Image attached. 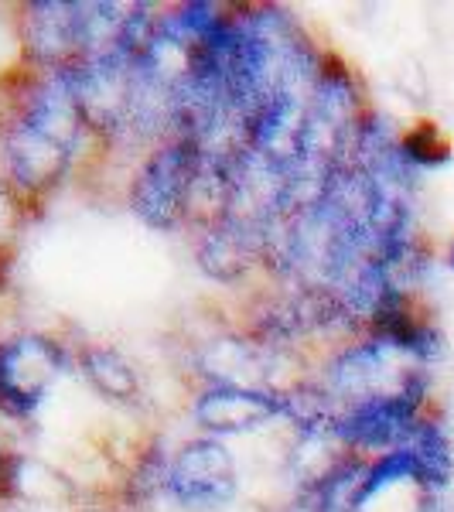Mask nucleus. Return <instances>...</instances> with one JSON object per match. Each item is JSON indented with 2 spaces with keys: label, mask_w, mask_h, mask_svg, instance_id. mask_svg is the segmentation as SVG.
I'll return each mask as SVG.
<instances>
[{
  "label": "nucleus",
  "mask_w": 454,
  "mask_h": 512,
  "mask_svg": "<svg viewBox=\"0 0 454 512\" xmlns=\"http://www.w3.org/2000/svg\"><path fill=\"white\" fill-rule=\"evenodd\" d=\"M192 420L198 434L219 437V441L257 437L287 424V396L274 390H250V386L205 383L192 400Z\"/></svg>",
  "instance_id": "obj_5"
},
{
  "label": "nucleus",
  "mask_w": 454,
  "mask_h": 512,
  "mask_svg": "<svg viewBox=\"0 0 454 512\" xmlns=\"http://www.w3.org/2000/svg\"><path fill=\"white\" fill-rule=\"evenodd\" d=\"M76 373L99 400L113 403V407L134 410L144 403V376L117 345L86 342L76 355Z\"/></svg>",
  "instance_id": "obj_6"
},
{
  "label": "nucleus",
  "mask_w": 454,
  "mask_h": 512,
  "mask_svg": "<svg viewBox=\"0 0 454 512\" xmlns=\"http://www.w3.org/2000/svg\"><path fill=\"white\" fill-rule=\"evenodd\" d=\"M198 161L202 151L181 137L161 140L140 158L130 178V209L144 226L158 233L188 229V198H192Z\"/></svg>",
  "instance_id": "obj_2"
},
{
  "label": "nucleus",
  "mask_w": 454,
  "mask_h": 512,
  "mask_svg": "<svg viewBox=\"0 0 454 512\" xmlns=\"http://www.w3.org/2000/svg\"><path fill=\"white\" fill-rule=\"evenodd\" d=\"M243 489L239 458L229 441L195 434L178 451L164 454L161 492L181 512H229Z\"/></svg>",
  "instance_id": "obj_1"
},
{
  "label": "nucleus",
  "mask_w": 454,
  "mask_h": 512,
  "mask_svg": "<svg viewBox=\"0 0 454 512\" xmlns=\"http://www.w3.org/2000/svg\"><path fill=\"white\" fill-rule=\"evenodd\" d=\"M400 151L417 175H431V171H441L451 164L448 137H444L441 127L431 120H420L417 127L400 130Z\"/></svg>",
  "instance_id": "obj_8"
},
{
  "label": "nucleus",
  "mask_w": 454,
  "mask_h": 512,
  "mask_svg": "<svg viewBox=\"0 0 454 512\" xmlns=\"http://www.w3.org/2000/svg\"><path fill=\"white\" fill-rule=\"evenodd\" d=\"M76 499H79V485L55 465L41 461L38 454H31V458L14 465L7 502H24V506H35V509H65V506H76Z\"/></svg>",
  "instance_id": "obj_7"
},
{
  "label": "nucleus",
  "mask_w": 454,
  "mask_h": 512,
  "mask_svg": "<svg viewBox=\"0 0 454 512\" xmlns=\"http://www.w3.org/2000/svg\"><path fill=\"white\" fill-rule=\"evenodd\" d=\"M76 161L79 151L24 120L21 113L7 110L0 117V175L18 188L31 209L72 175Z\"/></svg>",
  "instance_id": "obj_3"
},
{
  "label": "nucleus",
  "mask_w": 454,
  "mask_h": 512,
  "mask_svg": "<svg viewBox=\"0 0 454 512\" xmlns=\"http://www.w3.org/2000/svg\"><path fill=\"white\" fill-rule=\"evenodd\" d=\"M72 359L45 332H21L0 342V400L35 417L55 393Z\"/></svg>",
  "instance_id": "obj_4"
},
{
  "label": "nucleus",
  "mask_w": 454,
  "mask_h": 512,
  "mask_svg": "<svg viewBox=\"0 0 454 512\" xmlns=\"http://www.w3.org/2000/svg\"><path fill=\"white\" fill-rule=\"evenodd\" d=\"M444 267H448V270H454V239H451L448 253H444Z\"/></svg>",
  "instance_id": "obj_10"
},
{
  "label": "nucleus",
  "mask_w": 454,
  "mask_h": 512,
  "mask_svg": "<svg viewBox=\"0 0 454 512\" xmlns=\"http://www.w3.org/2000/svg\"><path fill=\"white\" fill-rule=\"evenodd\" d=\"M28 212L31 205L24 202V195L0 175V260H11L14 246L28 226Z\"/></svg>",
  "instance_id": "obj_9"
}]
</instances>
